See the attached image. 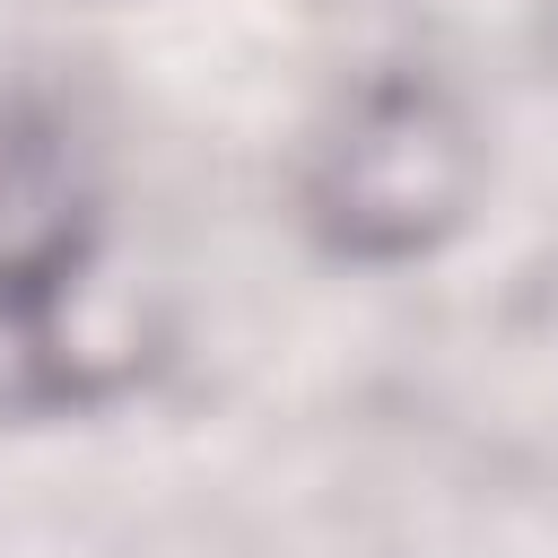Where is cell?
I'll return each mask as SVG.
<instances>
[{
	"mask_svg": "<svg viewBox=\"0 0 558 558\" xmlns=\"http://www.w3.org/2000/svg\"><path fill=\"white\" fill-rule=\"evenodd\" d=\"M488 201V122L445 70H366L305 140L296 218L349 270L445 253Z\"/></svg>",
	"mask_w": 558,
	"mask_h": 558,
	"instance_id": "obj_1",
	"label": "cell"
},
{
	"mask_svg": "<svg viewBox=\"0 0 558 558\" xmlns=\"http://www.w3.org/2000/svg\"><path fill=\"white\" fill-rule=\"evenodd\" d=\"M105 253V157L87 122L44 96H0V331L44 340Z\"/></svg>",
	"mask_w": 558,
	"mask_h": 558,
	"instance_id": "obj_2",
	"label": "cell"
},
{
	"mask_svg": "<svg viewBox=\"0 0 558 558\" xmlns=\"http://www.w3.org/2000/svg\"><path fill=\"white\" fill-rule=\"evenodd\" d=\"M541 61H549V78H558V0H541Z\"/></svg>",
	"mask_w": 558,
	"mask_h": 558,
	"instance_id": "obj_3",
	"label": "cell"
}]
</instances>
